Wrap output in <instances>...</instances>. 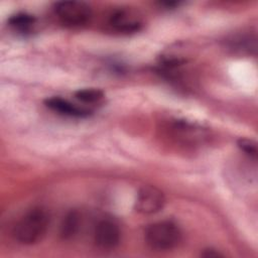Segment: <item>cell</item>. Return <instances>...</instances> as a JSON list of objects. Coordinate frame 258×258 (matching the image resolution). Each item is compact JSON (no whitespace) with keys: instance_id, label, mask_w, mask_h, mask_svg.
<instances>
[{"instance_id":"6","label":"cell","mask_w":258,"mask_h":258,"mask_svg":"<svg viewBox=\"0 0 258 258\" xmlns=\"http://www.w3.org/2000/svg\"><path fill=\"white\" fill-rule=\"evenodd\" d=\"M165 198L163 192L155 186L146 185L139 189L135 210L143 215H152L158 213L164 206Z\"/></svg>"},{"instance_id":"4","label":"cell","mask_w":258,"mask_h":258,"mask_svg":"<svg viewBox=\"0 0 258 258\" xmlns=\"http://www.w3.org/2000/svg\"><path fill=\"white\" fill-rule=\"evenodd\" d=\"M121 239V231L118 224L109 218L100 220L94 229V242L103 250L116 248Z\"/></svg>"},{"instance_id":"5","label":"cell","mask_w":258,"mask_h":258,"mask_svg":"<svg viewBox=\"0 0 258 258\" xmlns=\"http://www.w3.org/2000/svg\"><path fill=\"white\" fill-rule=\"evenodd\" d=\"M110 28L119 33H133L142 26L141 16L129 8H119L111 12L108 17Z\"/></svg>"},{"instance_id":"8","label":"cell","mask_w":258,"mask_h":258,"mask_svg":"<svg viewBox=\"0 0 258 258\" xmlns=\"http://www.w3.org/2000/svg\"><path fill=\"white\" fill-rule=\"evenodd\" d=\"M9 25L15 31L20 33H27L31 31L36 23V19L33 15L20 12L9 18Z\"/></svg>"},{"instance_id":"1","label":"cell","mask_w":258,"mask_h":258,"mask_svg":"<svg viewBox=\"0 0 258 258\" xmlns=\"http://www.w3.org/2000/svg\"><path fill=\"white\" fill-rule=\"evenodd\" d=\"M49 225V215L41 207L29 210L16 223L13 235L23 245H32L39 242L45 235Z\"/></svg>"},{"instance_id":"10","label":"cell","mask_w":258,"mask_h":258,"mask_svg":"<svg viewBox=\"0 0 258 258\" xmlns=\"http://www.w3.org/2000/svg\"><path fill=\"white\" fill-rule=\"evenodd\" d=\"M81 217L77 211H71L66 215L60 226V235L63 239H71L80 229Z\"/></svg>"},{"instance_id":"7","label":"cell","mask_w":258,"mask_h":258,"mask_svg":"<svg viewBox=\"0 0 258 258\" xmlns=\"http://www.w3.org/2000/svg\"><path fill=\"white\" fill-rule=\"evenodd\" d=\"M45 106L50 110L70 117H85L89 115V111L81 108L70 101L59 98V97H51L45 100Z\"/></svg>"},{"instance_id":"11","label":"cell","mask_w":258,"mask_h":258,"mask_svg":"<svg viewBox=\"0 0 258 258\" xmlns=\"http://www.w3.org/2000/svg\"><path fill=\"white\" fill-rule=\"evenodd\" d=\"M75 97L83 103H96L104 97V94L99 89L87 88L77 91L75 93Z\"/></svg>"},{"instance_id":"9","label":"cell","mask_w":258,"mask_h":258,"mask_svg":"<svg viewBox=\"0 0 258 258\" xmlns=\"http://www.w3.org/2000/svg\"><path fill=\"white\" fill-rule=\"evenodd\" d=\"M230 48L241 53H251L256 50V38L251 34H239L229 40Z\"/></svg>"},{"instance_id":"3","label":"cell","mask_w":258,"mask_h":258,"mask_svg":"<svg viewBox=\"0 0 258 258\" xmlns=\"http://www.w3.org/2000/svg\"><path fill=\"white\" fill-rule=\"evenodd\" d=\"M54 14L58 21L70 27L86 24L92 17L91 7L83 1H59L54 4Z\"/></svg>"},{"instance_id":"12","label":"cell","mask_w":258,"mask_h":258,"mask_svg":"<svg viewBox=\"0 0 258 258\" xmlns=\"http://www.w3.org/2000/svg\"><path fill=\"white\" fill-rule=\"evenodd\" d=\"M238 146L247 155H249L251 157H254V158L256 157V155H257V146H256V143L253 142L252 140L245 139V138L239 139L238 140Z\"/></svg>"},{"instance_id":"2","label":"cell","mask_w":258,"mask_h":258,"mask_svg":"<svg viewBox=\"0 0 258 258\" xmlns=\"http://www.w3.org/2000/svg\"><path fill=\"white\" fill-rule=\"evenodd\" d=\"M146 244L158 251H166L175 248L181 240V231L171 221H159L150 224L145 232Z\"/></svg>"},{"instance_id":"13","label":"cell","mask_w":258,"mask_h":258,"mask_svg":"<svg viewBox=\"0 0 258 258\" xmlns=\"http://www.w3.org/2000/svg\"><path fill=\"white\" fill-rule=\"evenodd\" d=\"M203 256H207V257H218V256H221V254L219 252H217L216 250H213V249H208V250H205V252L203 253Z\"/></svg>"}]
</instances>
